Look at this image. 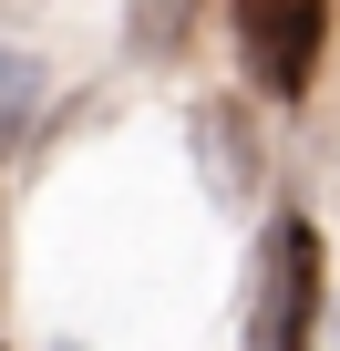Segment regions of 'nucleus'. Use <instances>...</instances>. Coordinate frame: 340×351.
<instances>
[{"label":"nucleus","mask_w":340,"mask_h":351,"mask_svg":"<svg viewBox=\"0 0 340 351\" xmlns=\"http://www.w3.org/2000/svg\"><path fill=\"white\" fill-rule=\"evenodd\" d=\"M227 32L268 104H309V83L330 62V0H227Z\"/></svg>","instance_id":"f03ea898"},{"label":"nucleus","mask_w":340,"mask_h":351,"mask_svg":"<svg viewBox=\"0 0 340 351\" xmlns=\"http://www.w3.org/2000/svg\"><path fill=\"white\" fill-rule=\"evenodd\" d=\"M319 310H330V248H319V217H268L258 238V300H248V351H309L319 341Z\"/></svg>","instance_id":"f257e3e1"},{"label":"nucleus","mask_w":340,"mask_h":351,"mask_svg":"<svg viewBox=\"0 0 340 351\" xmlns=\"http://www.w3.org/2000/svg\"><path fill=\"white\" fill-rule=\"evenodd\" d=\"M196 11H207V0H134L124 42H134V52H176V42L196 32Z\"/></svg>","instance_id":"20e7f679"},{"label":"nucleus","mask_w":340,"mask_h":351,"mask_svg":"<svg viewBox=\"0 0 340 351\" xmlns=\"http://www.w3.org/2000/svg\"><path fill=\"white\" fill-rule=\"evenodd\" d=\"M31 114H42V62L0 42V155H11V145L31 134Z\"/></svg>","instance_id":"7ed1b4c3"}]
</instances>
